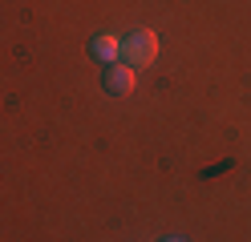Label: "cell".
Masks as SVG:
<instances>
[{"mask_svg":"<svg viewBox=\"0 0 251 242\" xmlns=\"http://www.w3.org/2000/svg\"><path fill=\"white\" fill-rule=\"evenodd\" d=\"M122 57L130 69H146V65L158 57V37H154L150 28H134V32H126V41H122Z\"/></svg>","mask_w":251,"mask_h":242,"instance_id":"6da1fadb","label":"cell"},{"mask_svg":"<svg viewBox=\"0 0 251 242\" xmlns=\"http://www.w3.org/2000/svg\"><path fill=\"white\" fill-rule=\"evenodd\" d=\"M166 242H178V238H166Z\"/></svg>","mask_w":251,"mask_h":242,"instance_id":"277c9868","label":"cell"},{"mask_svg":"<svg viewBox=\"0 0 251 242\" xmlns=\"http://www.w3.org/2000/svg\"><path fill=\"white\" fill-rule=\"evenodd\" d=\"M101 89L109 97H130L134 93V69L126 61H114V65H105V73H101Z\"/></svg>","mask_w":251,"mask_h":242,"instance_id":"7a4b0ae2","label":"cell"},{"mask_svg":"<svg viewBox=\"0 0 251 242\" xmlns=\"http://www.w3.org/2000/svg\"><path fill=\"white\" fill-rule=\"evenodd\" d=\"M89 57L101 65H114V57H122V41L114 32H98V37H89Z\"/></svg>","mask_w":251,"mask_h":242,"instance_id":"3957f363","label":"cell"}]
</instances>
